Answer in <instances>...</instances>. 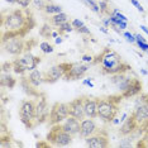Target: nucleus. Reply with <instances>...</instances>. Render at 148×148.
<instances>
[{
  "label": "nucleus",
  "mask_w": 148,
  "mask_h": 148,
  "mask_svg": "<svg viewBox=\"0 0 148 148\" xmlns=\"http://www.w3.org/2000/svg\"><path fill=\"white\" fill-rule=\"evenodd\" d=\"M58 36H60V32H56V31L52 32V37H53V38H57Z\"/></svg>",
  "instance_id": "52"
},
{
  "label": "nucleus",
  "mask_w": 148,
  "mask_h": 148,
  "mask_svg": "<svg viewBox=\"0 0 148 148\" xmlns=\"http://www.w3.org/2000/svg\"><path fill=\"white\" fill-rule=\"evenodd\" d=\"M112 13H113V14H115V15H116V18H118V19H122V21H125V22H128V18H127V16L123 14V13H120L119 10H118V9H114V10H113Z\"/></svg>",
  "instance_id": "37"
},
{
  "label": "nucleus",
  "mask_w": 148,
  "mask_h": 148,
  "mask_svg": "<svg viewBox=\"0 0 148 148\" xmlns=\"http://www.w3.org/2000/svg\"><path fill=\"white\" fill-rule=\"evenodd\" d=\"M123 37L127 39V42L136 43V34H132V33H129V32H124L123 33Z\"/></svg>",
  "instance_id": "34"
},
{
  "label": "nucleus",
  "mask_w": 148,
  "mask_h": 148,
  "mask_svg": "<svg viewBox=\"0 0 148 148\" xmlns=\"http://www.w3.org/2000/svg\"><path fill=\"white\" fill-rule=\"evenodd\" d=\"M49 113H51V108L47 103L46 96L41 95L38 101H36V125H39L48 120Z\"/></svg>",
  "instance_id": "9"
},
{
  "label": "nucleus",
  "mask_w": 148,
  "mask_h": 148,
  "mask_svg": "<svg viewBox=\"0 0 148 148\" xmlns=\"http://www.w3.org/2000/svg\"><path fill=\"white\" fill-rule=\"evenodd\" d=\"M45 76V82H48V84H53V82H57L60 79L65 77V72H63L61 65H56V66H52L51 69H48L47 71L43 73Z\"/></svg>",
  "instance_id": "16"
},
{
  "label": "nucleus",
  "mask_w": 148,
  "mask_h": 148,
  "mask_svg": "<svg viewBox=\"0 0 148 148\" xmlns=\"http://www.w3.org/2000/svg\"><path fill=\"white\" fill-rule=\"evenodd\" d=\"M100 31H101L103 33H105V34H108V29H106L105 25H104V27H100Z\"/></svg>",
  "instance_id": "50"
},
{
  "label": "nucleus",
  "mask_w": 148,
  "mask_h": 148,
  "mask_svg": "<svg viewBox=\"0 0 148 148\" xmlns=\"http://www.w3.org/2000/svg\"><path fill=\"white\" fill-rule=\"evenodd\" d=\"M136 77H130L127 75V72H119V73H114L110 76V82L116 87L120 91V94L124 92L125 90L129 87V85L132 84V81Z\"/></svg>",
  "instance_id": "12"
},
{
  "label": "nucleus",
  "mask_w": 148,
  "mask_h": 148,
  "mask_svg": "<svg viewBox=\"0 0 148 148\" xmlns=\"http://www.w3.org/2000/svg\"><path fill=\"white\" fill-rule=\"evenodd\" d=\"M10 70H13V62H5L1 66V72H9Z\"/></svg>",
  "instance_id": "36"
},
{
  "label": "nucleus",
  "mask_w": 148,
  "mask_h": 148,
  "mask_svg": "<svg viewBox=\"0 0 148 148\" xmlns=\"http://www.w3.org/2000/svg\"><path fill=\"white\" fill-rule=\"evenodd\" d=\"M97 124L92 118H85L81 120V127H80V136L82 138H89L90 136L95 134L97 132Z\"/></svg>",
  "instance_id": "14"
},
{
  "label": "nucleus",
  "mask_w": 148,
  "mask_h": 148,
  "mask_svg": "<svg viewBox=\"0 0 148 148\" xmlns=\"http://www.w3.org/2000/svg\"><path fill=\"white\" fill-rule=\"evenodd\" d=\"M6 3H9V4H16L18 0H6Z\"/></svg>",
  "instance_id": "53"
},
{
  "label": "nucleus",
  "mask_w": 148,
  "mask_h": 148,
  "mask_svg": "<svg viewBox=\"0 0 148 148\" xmlns=\"http://www.w3.org/2000/svg\"><path fill=\"white\" fill-rule=\"evenodd\" d=\"M39 48H41V51L43 53H52L53 51H55V48H53L52 45H49L48 42H41L39 43Z\"/></svg>",
  "instance_id": "28"
},
{
  "label": "nucleus",
  "mask_w": 148,
  "mask_h": 148,
  "mask_svg": "<svg viewBox=\"0 0 148 148\" xmlns=\"http://www.w3.org/2000/svg\"><path fill=\"white\" fill-rule=\"evenodd\" d=\"M140 73L146 76V75H148V71H146V70H144V69H140Z\"/></svg>",
  "instance_id": "54"
},
{
  "label": "nucleus",
  "mask_w": 148,
  "mask_h": 148,
  "mask_svg": "<svg viewBox=\"0 0 148 148\" xmlns=\"http://www.w3.org/2000/svg\"><path fill=\"white\" fill-rule=\"evenodd\" d=\"M103 23H104V25H105V27H109V25H112V23H110L109 18H108V19H104V21H103Z\"/></svg>",
  "instance_id": "48"
},
{
  "label": "nucleus",
  "mask_w": 148,
  "mask_h": 148,
  "mask_svg": "<svg viewBox=\"0 0 148 148\" xmlns=\"http://www.w3.org/2000/svg\"><path fill=\"white\" fill-rule=\"evenodd\" d=\"M18 60H19V62L25 67L27 71H29V72L33 71V70H36L37 66H38V63H41V58L37 56H33L31 52H25L24 55Z\"/></svg>",
  "instance_id": "17"
},
{
  "label": "nucleus",
  "mask_w": 148,
  "mask_h": 148,
  "mask_svg": "<svg viewBox=\"0 0 148 148\" xmlns=\"http://www.w3.org/2000/svg\"><path fill=\"white\" fill-rule=\"evenodd\" d=\"M97 105L99 99H91V97H84V108L87 118H97Z\"/></svg>",
  "instance_id": "18"
},
{
  "label": "nucleus",
  "mask_w": 148,
  "mask_h": 148,
  "mask_svg": "<svg viewBox=\"0 0 148 148\" xmlns=\"http://www.w3.org/2000/svg\"><path fill=\"white\" fill-rule=\"evenodd\" d=\"M84 1H85L86 4L89 5L90 8H91V10H92L94 13H97V14H99V13H100L99 4H97V3H95V1H94V0H84Z\"/></svg>",
  "instance_id": "31"
},
{
  "label": "nucleus",
  "mask_w": 148,
  "mask_h": 148,
  "mask_svg": "<svg viewBox=\"0 0 148 148\" xmlns=\"http://www.w3.org/2000/svg\"><path fill=\"white\" fill-rule=\"evenodd\" d=\"M28 81L29 84L33 86V87H38V86H41L43 82H45V76H43V72H41L38 69H36V70H33V71L29 72V75H28Z\"/></svg>",
  "instance_id": "21"
},
{
  "label": "nucleus",
  "mask_w": 148,
  "mask_h": 148,
  "mask_svg": "<svg viewBox=\"0 0 148 148\" xmlns=\"http://www.w3.org/2000/svg\"><path fill=\"white\" fill-rule=\"evenodd\" d=\"M139 28H140V29H142V31H143V32H144V33H146V34L148 36V28H147V27H146V25L140 24V27H139Z\"/></svg>",
  "instance_id": "47"
},
{
  "label": "nucleus",
  "mask_w": 148,
  "mask_h": 148,
  "mask_svg": "<svg viewBox=\"0 0 148 148\" xmlns=\"http://www.w3.org/2000/svg\"><path fill=\"white\" fill-rule=\"evenodd\" d=\"M60 65L65 72L66 80H80L89 71V67L80 62H62Z\"/></svg>",
  "instance_id": "6"
},
{
  "label": "nucleus",
  "mask_w": 148,
  "mask_h": 148,
  "mask_svg": "<svg viewBox=\"0 0 148 148\" xmlns=\"http://www.w3.org/2000/svg\"><path fill=\"white\" fill-rule=\"evenodd\" d=\"M99 8H100V13H108V8H109V3L108 0H99Z\"/></svg>",
  "instance_id": "33"
},
{
  "label": "nucleus",
  "mask_w": 148,
  "mask_h": 148,
  "mask_svg": "<svg viewBox=\"0 0 148 148\" xmlns=\"http://www.w3.org/2000/svg\"><path fill=\"white\" fill-rule=\"evenodd\" d=\"M32 1H33V0H18V3H16V4L21 6L22 9H27L29 5L32 4Z\"/></svg>",
  "instance_id": "35"
},
{
  "label": "nucleus",
  "mask_w": 148,
  "mask_h": 148,
  "mask_svg": "<svg viewBox=\"0 0 148 148\" xmlns=\"http://www.w3.org/2000/svg\"><path fill=\"white\" fill-rule=\"evenodd\" d=\"M69 21V15L66 14V13H58V14H53L51 16V24L55 25V27H58L60 24H62V23H65Z\"/></svg>",
  "instance_id": "24"
},
{
  "label": "nucleus",
  "mask_w": 148,
  "mask_h": 148,
  "mask_svg": "<svg viewBox=\"0 0 148 148\" xmlns=\"http://www.w3.org/2000/svg\"><path fill=\"white\" fill-rule=\"evenodd\" d=\"M73 29H75V28H73L72 24H71V23H70L69 21L58 25V32H60V34H63V33H70V32H72Z\"/></svg>",
  "instance_id": "27"
},
{
  "label": "nucleus",
  "mask_w": 148,
  "mask_h": 148,
  "mask_svg": "<svg viewBox=\"0 0 148 148\" xmlns=\"http://www.w3.org/2000/svg\"><path fill=\"white\" fill-rule=\"evenodd\" d=\"M137 42H147V41L142 34H136V43Z\"/></svg>",
  "instance_id": "44"
},
{
  "label": "nucleus",
  "mask_w": 148,
  "mask_h": 148,
  "mask_svg": "<svg viewBox=\"0 0 148 148\" xmlns=\"http://www.w3.org/2000/svg\"><path fill=\"white\" fill-rule=\"evenodd\" d=\"M0 147L1 148H10L12 143H10V138H5V136L0 137Z\"/></svg>",
  "instance_id": "32"
},
{
  "label": "nucleus",
  "mask_w": 148,
  "mask_h": 148,
  "mask_svg": "<svg viewBox=\"0 0 148 148\" xmlns=\"http://www.w3.org/2000/svg\"><path fill=\"white\" fill-rule=\"evenodd\" d=\"M82 85H86L89 87H94V84H92V79H85L82 81Z\"/></svg>",
  "instance_id": "43"
},
{
  "label": "nucleus",
  "mask_w": 148,
  "mask_h": 148,
  "mask_svg": "<svg viewBox=\"0 0 148 148\" xmlns=\"http://www.w3.org/2000/svg\"><path fill=\"white\" fill-rule=\"evenodd\" d=\"M61 127L65 132L71 134V136H77V134H80L81 120L76 119V118H73V116H69L66 120H63L61 123Z\"/></svg>",
  "instance_id": "15"
},
{
  "label": "nucleus",
  "mask_w": 148,
  "mask_h": 148,
  "mask_svg": "<svg viewBox=\"0 0 148 148\" xmlns=\"http://www.w3.org/2000/svg\"><path fill=\"white\" fill-rule=\"evenodd\" d=\"M133 118L137 122L138 127H140L142 129L146 130V128L148 127V100L142 103L140 105L134 106V112H133Z\"/></svg>",
  "instance_id": "11"
},
{
  "label": "nucleus",
  "mask_w": 148,
  "mask_h": 148,
  "mask_svg": "<svg viewBox=\"0 0 148 148\" xmlns=\"http://www.w3.org/2000/svg\"><path fill=\"white\" fill-rule=\"evenodd\" d=\"M86 147L90 148H106L109 147V137H108L106 132H97L89 138H85Z\"/></svg>",
  "instance_id": "10"
},
{
  "label": "nucleus",
  "mask_w": 148,
  "mask_h": 148,
  "mask_svg": "<svg viewBox=\"0 0 148 148\" xmlns=\"http://www.w3.org/2000/svg\"><path fill=\"white\" fill-rule=\"evenodd\" d=\"M72 137L73 136L62 129L61 124H55V125H51V130L47 134V142H49L51 146L55 147H66L71 144Z\"/></svg>",
  "instance_id": "4"
},
{
  "label": "nucleus",
  "mask_w": 148,
  "mask_h": 148,
  "mask_svg": "<svg viewBox=\"0 0 148 148\" xmlns=\"http://www.w3.org/2000/svg\"><path fill=\"white\" fill-rule=\"evenodd\" d=\"M1 25L4 31L13 32L15 36L24 37L36 25V22L31 12L21 8L16 10H12L6 15H3Z\"/></svg>",
  "instance_id": "1"
},
{
  "label": "nucleus",
  "mask_w": 148,
  "mask_h": 148,
  "mask_svg": "<svg viewBox=\"0 0 148 148\" xmlns=\"http://www.w3.org/2000/svg\"><path fill=\"white\" fill-rule=\"evenodd\" d=\"M69 116H70L69 103H55L51 106L48 123H49V125L61 124L63 120H66Z\"/></svg>",
  "instance_id": "7"
},
{
  "label": "nucleus",
  "mask_w": 148,
  "mask_h": 148,
  "mask_svg": "<svg viewBox=\"0 0 148 148\" xmlns=\"http://www.w3.org/2000/svg\"><path fill=\"white\" fill-rule=\"evenodd\" d=\"M127 118H128V114H127V113H124V114H123V115H122V118H120V123H123V122H124V120H125V119H127Z\"/></svg>",
  "instance_id": "49"
},
{
  "label": "nucleus",
  "mask_w": 148,
  "mask_h": 148,
  "mask_svg": "<svg viewBox=\"0 0 148 148\" xmlns=\"http://www.w3.org/2000/svg\"><path fill=\"white\" fill-rule=\"evenodd\" d=\"M71 24H72V27L75 29H79V28H81L82 25H85V24H84V22L80 21V19H73V21L71 22Z\"/></svg>",
  "instance_id": "38"
},
{
  "label": "nucleus",
  "mask_w": 148,
  "mask_h": 148,
  "mask_svg": "<svg viewBox=\"0 0 148 148\" xmlns=\"http://www.w3.org/2000/svg\"><path fill=\"white\" fill-rule=\"evenodd\" d=\"M1 43H3V48H4V51L6 53H9V55H12V56H21L28 49L27 48V42L21 36L9 38V39H6V41L1 42Z\"/></svg>",
  "instance_id": "8"
},
{
  "label": "nucleus",
  "mask_w": 148,
  "mask_h": 148,
  "mask_svg": "<svg viewBox=\"0 0 148 148\" xmlns=\"http://www.w3.org/2000/svg\"><path fill=\"white\" fill-rule=\"evenodd\" d=\"M81 60H82V62H94V57L90 55H84Z\"/></svg>",
  "instance_id": "42"
},
{
  "label": "nucleus",
  "mask_w": 148,
  "mask_h": 148,
  "mask_svg": "<svg viewBox=\"0 0 148 148\" xmlns=\"http://www.w3.org/2000/svg\"><path fill=\"white\" fill-rule=\"evenodd\" d=\"M70 108V116H73L79 120H82L86 118L85 108H84V97H79L69 103Z\"/></svg>",
  "instance_id": "13"
},
{
  "label": "nucleus",
  "mask_w": 148,
  "mask_h": 148,
  "mask_svg": "<svg viewBox=\"0 0 148 148\" xmlns=\"http://www.w3.org/2000/svg\"><path fill=\"white\" fill-rule=\"evenodd\" d=\"M140 92H142V82H140L138 79H134L132 81V84L129 85V87H128L124 92L120 94V95L123 96V99H130V97L139 95Z\"/></svg>",
  "instance_id": "20"
},
{
  "label": "nucleus",
  "mask_w": 148,
  "mask_h": 148,
  "mask_svg": "<svg viewBox=\"0 0 148 148\" xmlns=\"http://www.w3.org/2000/svg\"><path fill=\"white\" fill-rule=\"evenodd\" d=\"M52 27L51 24H48V23H46V24L42 25V28L39 29V36L43 37V38H49V37H52Z\"/></svg>",
  "instance_id": "25"
},
{
  "label": "nucleus",
  "mask_w": 148,
  "mask_h": 148,
  "mask_svg": "<svg viewBox=\"0 0 148 148\" xmlns=\"http://www.w3.org/2000/svg\"><path fill=\"white\" fill-rule=\"evenodd\" d=\"M77 32L80 33V34H90V29L87 28L86 25H82L81 28H79V29H76Z\"/></svg>",
  "instance_id": "41"
},
{
  "label": "nucleus",
  "mask_w": 148,
  "mask_h": 148,
  "mask_svg": "<svg viewBox=\"0 0 148 148\" xmlns=\"http://www.w3.org/2000/svg\"><path fill=\"white\" fill-rule=\"evenodd\" d=\"M51 146V143H37V147H49Z\"/></svg>",
  "instance_id": "46"
},
{
  "label": "nucleus",
  "mask_w": 148,
  "mask_h": 148,
  "mask_svg": "<svg viewBox=\"0 0 148 148\" xmlns=\"http://www.w3.org/2000/svg\"><path fill=\"white\" fill-rule=\"evenodd\" d=\"M94 62L99 63L101 66L103 73L104 75H109V76L114 75V73H119V72H128L132 69L128 63L123 61V58L120 57L119 53L110 48L104 49L96 57V60Z\"/></svg>",
  "instance_id": "2"
},
{
  "label": "nucleus",
  "mask_w": 148,
  "mask_h": 148,
  "mask_svg": "<svg viewBox=\"0 0 148 148\" xmlns=\"http://www.w3.org/2000/svg\"><path fill=\"white\" fill-rule=\"evenodd\" d=\"M13 71H14L16 75H24V73L27 72V70H25V67L19 62V60L16 58V60L13 61Z\"/></svg>",
  "instance_id": "26"
},
{
  "label": "nucleus",
  "mask_w": 148,
  "mask_h": 148,
  "mask_svg": "<svg viewBox=\"0 0 148 148\" xmlns=\"http://www.w3.org/2000/svg\"><path fill=\"white\" fill-rule=\"evenodd\" d=\"M47 3H48V0H33L32 5L34 6L36 9H38V10H43Z\"/></svg>",
  "instance_id": "30"
},
{
  "label": "nucleus",
  "mask_w": 148,
  "mask_h": 148,
  "mask_svg": "<svg viewBox=\"0 0 148 148\" xmlns=\"http://www.w3.org/2000/svg\"><path fill=\"white\" fill-rule=\"evenodd\" d=\"M0 85H1V87L13 89V87L16 85V80L9 72H1V77H0Z\"/></svg>",
  "instance_id": "22"
},
{
  "label": "nucleus",
  "mask_w": 148,
  "mask_h": 148,
  "mask_svg": "<svg viewBox=\"0 0 148 148\" xmlns=\"http://www.w3.org/2000/svg\"><path fill=\"white\" fill-rule=\"evenodd\" d=\"M62 42H63V38H62V36L60 34V36H58V37H57V38L55 39V43H56V45H61Z\"/></svg>",
  "instance_id": "45"
},
{
  "label": "nucleus",
  "mask_w": 148,
  "mask_h": 148,
  "mask_svg": "<svg viewBox=\"0 0 148 148\" xmlns=\"http://www.w3.org/2000/svg\"><path fill=\"white\" fill-rule=\"evenodd\" d=\"M130 4H133V5L136 6V8H137V9H138V10H139L140 13H144V12H146V10H144V8H143V6L139 4V1H138V0H130Z\"/></svg>",
  "instance_id": "39"
},
{
  "label": "nucleus",
  "mask_w": 148,
  "mask_h": 148,
  "mask_svg": "<svg viewBox=\"0 0 148 148\" xmlns=\"http://www.w3.org/2000/svg\"><path fill=\"white\" fill-rule=\"evenodd\" d=\"M112 123H113V124H115V125H118V124L120 123V119H118V118H114V120H113Z\"/></svg>",
  "instance_id": "51"
},
{
  "label": "nucleus",
  "mask_w": 148,
  "mask_h": 148,
  "mask_svg": "<svg viewBox=\"0 0 148 148\" xmlns=\"http://www.w3.org/2000/svg\"><path fill=\"white\" fill-rule=\"evenodd\" d=\"M137 147H148V127L146 128L144 130V134H143V138L139 139V142L136 144Z\"/></svg>",
  "instance_id": "29"
},
{
  "label": "nucleus",
  "mask_w": 148,
  "mask_h": 148,
  "mask_svg": "<svg viewBox=\"0 0 148 148\" xmlns=\"http://www.w3.org/2000/svg\"><path fill=\"white\" fill-rule=\"evenodd\" d=\"M147 53H148V51H147Z\"/></svg>",
  "instance_id": "55"
},
{
  "label": "nucleus",
  "mask_w": 148,
  "mask_h": 148,
  "mask_svg": "<svg viewBox=\"0 0 148 148\" xmlns=\"http://www.w3.org/2000/svg\"><path fill=\"white\" fill-rule=\"evenodd\" d=\"M43 12H45L47 15H53V14H58V13H62V12H63V9H62V6H61V5L48 1V3L46 4L45 9H43Z\"/></svg>",
  "instance_id": "23"
},
{
  "label": "nucleus",
  "mask_w": 148,
  "mask_h": 148,
  "mask_svg": "<svg viewBox=\"0 0 148 148\" xmlns=\"http://www.w3.org/2000/svg\"><path fill=\"white\" fill-rule=\"evenodd\" d=\"M137 128H138L137 122L134 120L133 115H130V116H128L127 119L122 123V125H120V128H119V134L122 137L129 136V134H132L134 130L137 129Z\"/></svg>",
  "instance_id": "19"
},
{
  "label": "nucleus",
  "mask_w": 148,
  "mask_h": 148,
  "mask_svg": "<svg viewBox=\"0 0 148 148\" xmlns=\"http://www.w3.org/2000/svg\"><path fill=\"white\" fill-rule=\"evenodd\" d=\"M19 118L25 128L32 129L36 127V101L23 100L19 106Z\"/></svg>",
  "instance_id": "5"
},
{
  "label": "nucleus",
  "mask_w": 148,
  "mask_h": 148,
  "mask_svg": "<svg viewBox=\"0 0 148 148\" xmlns=\"http://www.w3.org/2000/svg\"><path fill=\"white\" fill-rule=\"evenodd\" d=\"M123 99L122 95L108 96L104 99H99L97 105V116L106 123H112L118 114V104Z\"/></svg>",
  "instance_id": "3"
},
{
  "label": "nucleus",
  "mask_w": 148,
  "mask_h": 148,
  "mask_svg": "<svg viewBox=\"0 0 148 148\" xmlns=\"http://www.w3.org/2000/svg\"><path fill=\"white\" fill-rule=\"evenodd\" d=\"M137 46H138V48H140V51H143V52L148 51V43L147 42H137Z\"/></svg>",
  "instance_id": "40"
}]
</instances>
